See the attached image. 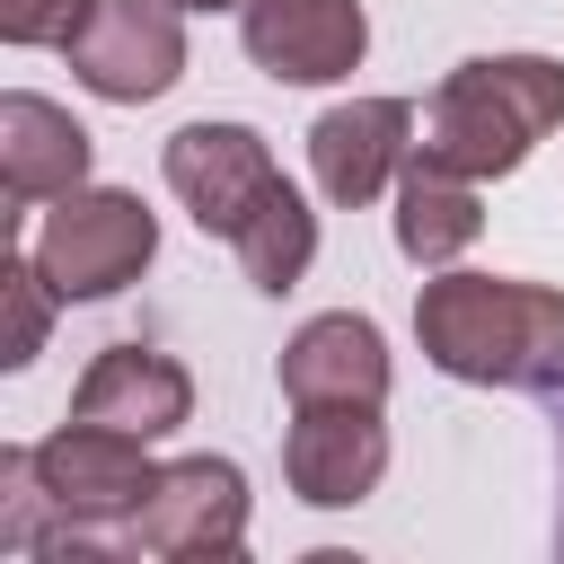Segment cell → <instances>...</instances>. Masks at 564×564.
Wrapping results in <instances>:
<instances>
[{
  "instance_id": "cell-5",
  "label": "cell",
  "mask_w": 564,
  "mask_h": 564,
  "mask_svg": "<svg viewBox=\"0 0 564 564\" xmlns=\"http://www.w3.org/2000/svg\"><path fill=\"white\" fill-rule=\"evenodd\" d=\"M247 538V476L229 458H176L159 467L150 502L123 520V546L167 555V564H229Z\"/></svg>"
},
{
  "instance_id": "cell-20",
  "label": "cell",
  "mask_w": 564,
  "mask_h": 564,
  "mask_svg": "<svg viewBox=\"0 0 564 564\" xmlns=\"http://www.w3.org/2000/svg\"><path fill=\"white\" fill-rule=\"evenodd\" d=\"M176 9H238V0H176Z\"/></svg>"
},
{
  "instance_id": "cell-3",
  "label": "cell",
  "mask_w": 564,
  "mask_h": 564,
  "mask_svg": "<svg viewBox=\"0 0 564 564\" xmlns=\"http://www.w3.org/2000/svg\"><path fill=\"white\" fill-rule=\"evenodd\" d=\"M150 256H159V220L123 185H70L35 229V264L62 300H115L123 282H141Z\"/></svg>"
},
{
  "instance_id": "cell-6",
  "label": "cell",
  "mask_w": 564,
  "mask_h": 564,
  "mask_svg": "<svg viewBox=\"0 0 564 564\" xmlns=\"http://www.w3.org/2000/svg\"><path fill=\"white\" fill-rule=\"evenodd\" d=\"M176 18H185L176 0H97L88 26L62 53L79 70V88H97L115 106H141V97L176 88V70H185V26Z\"/></svg>"
},
{
  "instance_id": "cell-11",
  "label": "cell",
  "mask_w": 564,
  "mask_h": 564,
  "mask_svg": "<svg viewBox=\"0 0 564 564\" xmlns=\"http://www.w3.org/2000/svg\"><path fill=\"white\" fill-rule=\"evenodd\" d=\"M70 414L79 423H106V432H132V441H159V432H176L194 414V379H185V361H167L150 344H106L88 361Z\"/></svg>"
},
{
  "instance_id": "cell-16",
  "label": "cell",
  "mask_w": 564,
  "mask_h": 564,
  "mask_svg": "<svg viewBox=\"0 0 564 564\" xmlns=\"http://www.w3.org/2000/svg\"><path fill=\"white\" fill-rule=\"evenodd\" d=\"M62 511L35 476V449H0V555H53Z\"/></svg>"
},
{
  "instance_id": "cell-15",
  "label": "cell",
  "mask_w": 564,
  "mask_h": 564,
  "mask_svg": "<svg viewBox=\"0 0 564 564\" xmlns=\"http://www.w3.org/2000/svg\"><path fill=\"white\" fill-rule=\"evenodd\" d=\"M229 256H238V273L256 282V291H291L300 273H308V256H317V212L291 194V185H273L256 212H247V229L229 238Z\"/></svg>"
},
{
  "instance_id": "cell-19",
  "label": "cell",
  "mask_w": 564,
  "mask_h": 564,
  "mask_svg": "<svg viewBox=\"0 0 564 564\" xmlns=\"http://www.w3.org/2000/svg\"><path fill=\"white\" fill-rule=\"evenodd\" d=\"M546 423H555V467H564V379L546 388ZM555 538H564V529H555Z\"/></svg>"
},
{
  "instance_id": "cell-1",
  "label": "cell",
  "mask_w": 564,
  "mask_h": 564,
  "mask_svg": "<svg viewBox=\"0 0 564 564\" xmlns=\"http://www.w3.org/2000/svg\"><path fill=\"white\" fill-rule=\"evenodd\" d=\"M432 370L476 388H555L564 379V291L502 273H441L414 300Z\"/></svg>"
},
{
  "instance_id": "cell-8",
  "label": "cell",
  "mask_w": 564,
  "mask_h": 564,
  "mask_svg": "<svg viewBox=\"0 0 564 564\" xmlns=\"http://www.w3.org/2000/svg\"><path fill=\"white\" fill-rule=\"evenodd\" d=\"M238 26H247L256 70L264 79H291V88L352 79L361 70V44H370L361 0H238Z\"/></svg>"
},
{
  "instance_id": "cell-12",
  "label": "cell",
  "mask_w": 564,
  "mask_h": 564,
  "mask_svg": "<svg viewBox=\"0 0 564 564\" xmlns=\"http://www.w3.org/2000/svg\"><path fill=\"white\" fill-rule=\"evenodd\" d=\"M282 397L291 405H379L388 397V344H379V326L352 317V308L308 317L282 344Z\"/></svg>"
},
{
  "instance_id": "cell-17",
  "label": "cell",
  "mask_w": 564,
  "mask_h": 564,
  "mask_svg": "<svg viewBox=\"0 0 564 564\" xmlns=\"http://www.w3.org/2000/svg\"><path fill=\"white\" fill-rule=\"evenodd\" d=\"M53 282H44V264L35 256H9L0 264V361L9 370H26L35 352H44V326H53Z\"/></svg>"
},
{
  "instance_id": "cell-18",
  "label": "cell",
  "mask_w": 564,
  "mask_h": 564,
  "mask_svg": "<svg viewBox=\"0 0 564 564\" xmlns=\"http://www.w3.org/2000/svg\"><path fill=\"white\" fill-rule=\"evenodd\" d=\"M97 0H0V35L9 44H70L88 26Z\"/></svg>"
},
{
  "instance_id": "cell-2",
  "label": "cell",
  "mask_w": 564,
  "mask_h": 564,
  "mask_svg": "<svg viewBox=\"0 0 564 564\" xmlns=\"http://www.w3.org/2000/svg\"><path fill=\"white\" fill-rule=\"evenodd\" d=\"M564 123V62L546 53H476L423 106V150L458 176H511Z\"/></svg>"
},
{
  "instance_id": "cell-4",
  "label": "cell",
  "mask_w": 564,
  "mask_h": 564,
  "mask_svg": "<svg viewBox=\"0 0 564 564\" xmlns=\"http://www.w3.org/2000/svg\"><path fill=\"white\" fill-rule=\"evenodd\" d=\"M141 449H150V441L106 432V423H79V414H70L53 441H35V476H44L53 511H62V546H53V555L88 546V529H115V520H132V511L150 502L159 467H150Z\"/></svg>"
},
{
  "instance_id": "cell-10",
  "label": "cell",
  "mask_w": 564,
  "mask_h": 564,
  "mask_svg": "<svg viewBox=\"0 0 564 564\" xmlns=\"http://www.w3.org/2000/svg\"><path fill=\"white\" fill-rule=\"evenodd\" d=\"M414 106L405 97H352V106H326L308 123V167H317V194L361 212L405 159H414Z\"/></svg>"
},
{
  "instance_id": "cell-9",
  "label": "cell",
  "mask_w": 564,
  "mask_h": 564,
  "mask_svg": "<svg viewBox=\"0 0 564 564\" xmlns=\"http://www.w3.org/2000/svg\"><path fill=\"white\" fill-rule=\"evenodd\" d=\"M282 476L317 511L361 502L388 476V423H379V405H300V423L282 441Z\"/></svg>"
},
{
  "instance_id": "cell-7",
  "label": "cell",
  "mask_w": 564,
  "mask_h": 564,
  "mask_svg": "<svg viewBox=\"0 0 564 564\" xmlns=\"http://www.w3.org/2000/svg\"><path fill=\"white\" fill-rule=\"evenodd\" d=\"M167 185H176V203H185L212 238H238L247 212H256L282 176H273L264 132H247V123H185V132H167Z\"/></svg>"
},
{
  "instance_id": "cell-14",
  "label": "cell",
  "mask_w": 564,
  "mask_h": 564,
  "mask_svg": "<svg viewBox=\"0 0 564 564\" xmlns=\"http://www.w3.org/2000/svg\"><path fill=\"white\" fill-rule=\"evenodd\" d=\"M476 229H485L476 176H458V167H441L432 150H414V159L397 167V247H405L414 264H449L458 247H476Z\"/></svg>"
},
{
  "instance_id": "cell-13",
  "label": "cell",
  "mask_w": 564,
  "mask_h": 564,
  "mask_svg": "<svg viewBox=\"0 0 564 564\" xmlns=\"http://www.w3.org/2000/svg\"><path fill=\"white\" fill-rule=\"evenodd\" d=\"M88 176V132L53 106V97H0V194L26 203H62Z\"/></svg>"
}]
</instances>
